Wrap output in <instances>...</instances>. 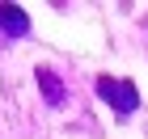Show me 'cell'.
<instances>
[{
    "mask_svg": "<svg viewBox=\"0 0 148 139\" xmlns=\"http://www.w3.org/2000/svg\"><path fill=\"white\" fill-rule=\"evenodd\" d=\"M0 25L17 38V34H25V30H30V17H25L17 4H0Z\"/></svg>",
    "mask_w": 148,
    "mask_h": 139,
    "instance_id": "cell-3",
    "label": "cell"
},
{
    "mask_svg": "<svg viewBox=\"0 0 148 139\" xmlns=\"http://www.w3.org/2000/svg\"><path fill=\"white\" fill-rule=\"evenodd\" d=\"M34 76H38V89H42V97H47V101H51V105H59V101H68V84L59 80V76H55V72H51V68H38Z\"/></svg>",
    "mask_w": 148,
    "mask_h": 139,
    "instance_id": "cell-2",
    "label": "cell"
},
{
    "mask_svg": "<svg viewBox=\"0 0 148 139\" xmlns=\"http://www.w3.org/2000/svg\"><path fill=\"white\" fill-rule=\"evenodd\" d=\"M97 93L114 105V114H131L140 105V93L131 80H114V76H97Z\"/></svg>",
    "mask_w": 148,
    "mask_h": 139,
    "instance_id": "cell-1",
    "label": "cell"
}]
</instances>
